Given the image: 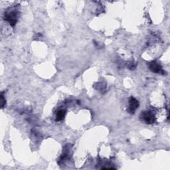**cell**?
Here are the masks:
<instances>
[{"label":"cell","mask_w":170,"mask_h":170,"mask_svg":"<svg viewBox=\"0 0 170 170\" xmlns=\"http://www.w3.org/2000/svg\"><path fill=\"white\" fill-rule=\"evenodd\" d=\"M18 13L17 10L15 9H11L10 11H7L6 13H5L4 15V19L5 21H7L10 25L15 26L16 24L17 21H18Z\"/></svg>","instance_id":"obj_1"},{"label":"cell","mask_w":170,"mask_h":170,"mask_svg":"<svg viewBox=\"0 0 170 170\" xmlns=\"http://www.w3.org/2000/svg\"><path fill=\"white\" fill-rule=\"evenodd\" d=\"M128 68L130 70H134L135 68V65L134 63H131L130 64H129Z\"/></svg>","instance_id":"obj_8"},{"label":"cell","mask_w":170,"mask_h":170,"mask_svg":"<svg viewBox=\"0 0 170 170\" xmlns=\"http://www.w3.org/2000/svg\"><path fill=\"white\" fill-rule=\"evenodd\" d=\"M139 107V102L138 100L134 97H130L129 100V104L127 111L130 114H134L135 110H136Z\"/></svg>","instance_id":"obj_3"},{"label":"cell","mask_w":170,"mask_h":170,"mask_svg":"<svg viewBox=\"0 0 170 170\" xmlns=\"http://www.w3.org/2000/svg\"><path fill=\"white\" fill-rule=\"evenodd\" d=\"M149 68H150V69L154 72L160 73V74H162V75L164 73L161 65L156 61H153L151 62V63H150L149 64Z\"/></svg>","instance_id":"obj_4"},{"label":"cell","mask_w":170,"mask_h":170,"mask_svg":"<svg viewBox=\"0 0 170 170\" xmlns=\"http://www.w3.org/2000/svg\"><path fill=\"white\" fill-rule=\"evenodd\" d=\"M71 148H70V146L68 145L66 146L64 150H63V154H62V156H61L60 159H59V163H63L65 162L66 160H67L68 158L69 157V155L71 154Z\"/></svg>","instance_id":"obj_5"},{"label":"cell","mask_w":170,"mask_h":170,"mask_svg":"<svg viewBox=\"0 0 170 170\" xmlns=\"http://www.w3.org/2000/svg\"><path fill=\"white\" fill-rule=\"evenodd\" d=\"M65 110L63 109H61L59 111H57L56 114V121H61L63 120L65 116Z\"/></svg>","instance_id":"obj_6"},{"label":"cell","mask_w":170,"mask_h":170,"mask_svg":"<svg viewBox=\"0 0 170 170\" xmlns=\"http://www.w3.org/2000/svg\"><path fill=\"white\" fill-rule=\"evenodd\" d=\"M5 103H6V101H5V98H4V96H3V93H2V94H1V106H2V109L5 106Z\"/></svg>","instance_id":"obj_7"},{"label":"cell","mask_w":170,"mask_h":170,"mask_svg":"<svg viewBox=\"0 0 170 170\" xmlns=\"http://www.w3.org/2000/svg\"><path fill=\"white\" fill-rule=\"evenodd\" d=\"M141 120L146 124H150L154 123L156 120L155 115L151 111H144L140 115Z\"/></svg>","instance_id":"obj_2"}]
</instances>
